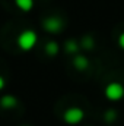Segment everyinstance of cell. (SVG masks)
<instances>
[{
	"label": "cell",
	"mask_w": 124,
	"mask_h": 126,
	"mask_svg": "<svg viewBox=\"0 0 124 126\" xmlns=\"http://www.w3.org/2000/svg\"><path fill=\"white\" fill-rule=\"evenodd\" d=\"M35 44H37V34L34 31H31V30H26V31L21 32V35L18 37V46L24 51L31 50Z\"/></svg>",
	"instance_id": "obj_1"
},
{
	"label": "cell",
	"mask_w": 124,
	"mask_h": 126,
	"mask_svg": "<svg viewBox=\"0 0 124 126\" xmlns=\"http://www.w3.org/2000/svg\"><path fill=\"white\" fill-rule=\"evenodd\" d=\"M105 97L111 101H118L124 97V87L118 82H111L105 88Z\"/></svg>",
	"instance_id": "obj_2"
},
{
	"label": "cell",
	"mask_w": 124,
	"mask_h": 126,
	"mask_svg": "<svg viewBox=\"0 0 124 126\" xmlns=\"http://www.w3.org/2000/svg\"><path fill=\"white\" fill-rule=\"evenodd\" d=\"M82 119H83V111L77 107H72V109L66 110V113H64V120L70 125H76Z\"/></svg>",
	"instance_id": "obj_3"
},
{
	"label": "cell",
	"mask_w": 124,
	"mask_h": 126,
	"mask_svg": "<svg viewBox=\"0 0 124 126\" xmlns=\"http://www.w3.org/2000/svg\"><path fill=\"white\" fill-rule=\"evenodd\" d=\"M44 27H45V30L50 32H59L62 30L63 24L60 19H57V18H50V19H47L45 22H44Z\"/></svg>",
	"instance_id": "obj_4"
},
{
	"label": "cell",
	"mask_w": 124,
	"mask_h": 126,
	"mask_svg": "<svg viewBox=\"0 0 124 126\" xmlns=\"http://www.w3.org/2000/svg\"><path fill=\"white\" fill-rule=\"evenodd\" d=\"M0 106L3 109H12V107L16 106V98H13L12 95H6L0 100Z\"/></svg>",
	"instance_id": "obj_5"
},
{
	"label": "cell",
	"mask_w": 124,
	"mask_h": 126,
	"mask_svg": "<svg viewBox=\"0 0 124 126\" xmlns=\"http://www.w3.org/2000/svg\"><path fill=\"white\" fill-rule=\"evenodd\" d=\"M15 3L24 12H29L32 7H34V0H15Z\"/></svg>",
	"instance_id": "obj_6"
},
{
	"label": "cell",
	"mask_w": 124,
	"mask_h": 126,
	"mask_svg": "<svg viewBox=\"0 0 124 126\" xmlns=\"http://www.w3.org/2000/svg\"><path fill=\"white\" fill-rule=\"evenodd\" d=\"M74 66H76L77 69H86V67H88V60H86V57L77 56V57L74 59Z\"/></svg>",
	"instance_id": "obj_7"
},
{
	"label": "cell",
	"mask_w": 124,
	"mask_h": 126,
	"mask_svg": "<svg viewBox=\"0 0 124 126\" xmlns=\"http://www.w3.org/2000/svg\"><path fill=\"white\" fill-rule=\"evenodd\" d=\"M45 50H47V53H50V54L53 56V54H56V53H57L59 47H57V46H56L54 43H50V44H48V46L45 47Z\"/></svg>",
	"instance_id": "obj_8"
},
{
	"label": "cell",
	"mask_w": 124,
	"mask_h": 126,
	"mask_svg": "<svg viewBox=\"0 0 124 126\" xmlns=\"http://www.w3.org/2000/svg\"><path fill=\"white\" fill-rule=\"evenodd\" d=\"M118 44H120V47L124 50V32L120 35V37H118Z\"/></svg>",
	"instance_id": "obj_9"
},
{
	"label": "cell",
	"mask_w": 124,
	"mask_h": 126,
	"mask_svg": "<svg viewBox=\"0 0 124 126\" xmlns=\"http://www.w3.org/2000/svg\"><path fill=\"white\" fill-rule=\"evenodd\" d=\"M3 87H4V79L3 76H0V90H3Z\"/></svg>",
	"instance_id": "obj_10"
}]
</instances>
